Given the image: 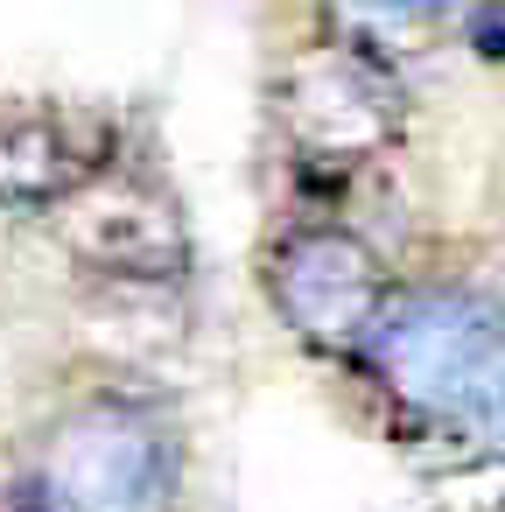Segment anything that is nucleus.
Listing matches in <instances>:
<instances>
[{"instance_id":"1","label":"nucleus","mask_w":505,"mask_h":512,"mask_svg":"<svg viewBox=\"0 0 505 512\" xmlns=\"http://www.w3.org/2000/svg\"><path fill=\"white\" fill-rule=\"evenodd\" d=\"M351 365H365V379L386 393L407 442H435L463 463L505 456V302L491 288H393Z\"/></svg>"},{"instance_id":"2","label":"nucleus","mask_w":505,"mask_h":512,"mask_svg":"<svg viewBox=\"0 0 505 512\" xmlns=\"http://www.w3.org/2000/svg\"><path fill=\"white\" fill-rule=\"evenodd\" d=\"M183 477L176 421L141 393H85L22 456L15 512H169Z\"/></svg>"},{"instance_id":"3","label":"nucleus","mask_w":505,"mask_h":512,"mask_svg":"<svg viewBox=\"0 0 505 512\" xmlns=\"http://www.w3.org/2000/svg\"><path fill=\"white\" fill-rule=\"evenodd\" d=\"M274 120H281V141H288L302 183H344L400 141V85H393V71L365 64L337 43H316L281 71Z\"/></svg>"},{"instance_id":"4","label":"nucleus","mask_w":505,"mask_h":512,"mask_svg":"<svg viewBox=\"0 0 505 512\" xmlns=\"http://www.w3.org/2000/svg\"><path fill=\"white\" fill-rule=\"evenodd\" d=\"M274 316L295 330V344L323 358H358L379 309L393 302V274L344 218H295L267 260H260Z\"/></svg>"},{"instance_id":"5","label":"nucleus","mask_w":505,"mask_h":512,"mask_svg":"<svg viewBox=\"0 0 505 512\" xmlns=\"http://www.w3.org/2000/svg\"><path fill=\"white\" fill-rule=\"evenodd\" d=\"M57 211H64L57 225H64V246L78 253V267H92L120 288H176L183 267H190L176 197L134 162H106Z\"/></svg>"},{"instance_id":"6","label":"nucleus","mask_w":505,"mask_h":512,"mask_svg":"<svg viewBox=\"0 0 505 512\" xmlns=\"http://www.w3.org/2000/svg\"><path fill=\"white\" fill-rule=\"evenodd\" d=\"M106 162L113 155H99L64 113H0V204L8 211H57Z\"/></svg>"},{"instance_id":"7","label":"nucleus","mask_w":505,"mask_h":512,"mask_svg":"<svg viewBox=\"0 0 505 512\" xmlns=\"http://www.w3.org/2000/svg\"><path fill=\"white\" fill-rule=\"evenodd\" d=\"M470 0H323L330 15V43L379 64V71H400L414 57L435 50V36L449 22H463Z\"/></svg>"},{"instance_id":"8","label":"nucleus","mask_w":505,"mask_h":512,"mask_svg":"<svg viewBox=\"0 0 505 512\" xmlns=\"http://www.w3.org/2000/svg\"><path fill=\"white\" fill-rule=\"evenodd\" d=\"M456 29H463V43H470L484 64H505V0H470Z\"/></svg>"}]
</instances>
